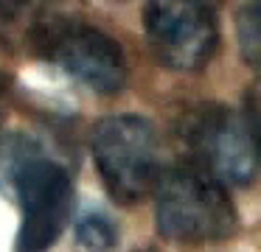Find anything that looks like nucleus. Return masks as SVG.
<instances>
[{
	"label": "nucleus",
	"instance_id": "obj_1",
	"mask_svg": "<svg viewBox=\"0 0 261 252\" xmlns=\"http://www.w3.org/2000/svg\"><path fill=\"white\" fill-rule=\"evenodd\" d=\"M158 230L177 244H211L236 233L239 213L222 182L199 168H174L158 179Z\"/></svg>",
	"mask_w": 261,
	"mask_h": 252
},
{
	"label": "nucleus",
	"instance_id": "obj_7",
	"mask_svg": "<svg viewBox=\"0 0 261 252\" xmlns=\"http://www.w3.org/2000/svg\"><path fill=\"white\" fill-rule=\"evenodd\" d=\"M76 241L85 252H113L118 244V227L101 210H85L76 218Z\"/></svg>",
	"mask_w": 261,
	"mask_h": 252
},
{
	"label": "nucleus",
	"instance_id": "obj_9",
	"mask_svg": "<svg viewBox=\"0 0 261 252\" xmlns=\"http://www.w3.org/2000/svg\"><path fill=\"white\" fill-rule=\"evenodd\" d=\"M20 6V0H0V17H6V14H12L14 9Z\"/></svg>",
	"mask_w": 261,
	"mask_h": 252
},
{
	"label": "nucleus",
	"instance_id": "obj_2",
	"mask_svg": "<svg viewBox=\"0 0 261 252\" xmlns=\"http://www.w3.org/2000/svg\"><path fill=\"white\" fill-rule=\"evenodd\" d=\"M9 174L20 202L17 252L51 249L73 205V185L65 165L34 146H23L12 151Z\"/></svg>",
	"mask_w": 261,
	"mask_h": 252
},
{
	"label": "nucleus",
	"instance_id": "obj_8",
	"mask_svg": "<svg viewBox=\"0 0 261 252\" xmlns=\"http://www.w3.org/2000/svg\"><path fill=\"white\" fill-rule=\"evenodd\" d=\"M236 28H239V45L244 50V59L250 65L258 62V6L247 3L236 17Z\"/></svg>",
	"mask_w": 261,
	"mask_h": 252
},
{
	"label": "nucleus",
	"instance_id": "obj_6",
	"mask_svg": "<svg viewBox=\"0 0 261 252\" xmlns=\"http://www.w3.org/2000/svg\"><path fill=\"white\" fill-rule=\"evenodd\" d=\"M48 56L93 93L113 95L126 87V56L110 34L93 25H59L48 37Z\"/></svg>",
	"mask_w": 261,
	"mask_h": 252
},
{
	"label": "nucleus",
	"instance_id": "obj_5",
	"mask_svg": "<svg viewBox=\"0 0 261 252\" xmlns=\"http://www.w3.org/2000/svg\"><path fill=\"white\" fill-rule=\"evenodd\" d=\"M143 31L152 53L171 70H199L219 45L216 17L205 0H149Z\"/></svg>",
	"mask_w": 261,
	"mask_h": 252
},
{
	"label": "nucleus",
	"instance_id": "obj_4",
	"mask_svg": "<svg viewBox=\"0 0 261 252\" xmlns=\"http://www.w3.org/2000/svg\"><path fill=\"white\" fill-rule=\"evenodd\" d=\"M182 140L199 171L222 185H250L258 171L255 126L230 106H202L182 123Z\"/></svg>",
	"mask_w": 261,
	"mask_h": 252
},
{
	"label": "nucleus",
	"instance_id": "obj_10",
	"mask_svg": "<svg viewBox=\"0 0 261 252\" xmlns=\"http://www.w3.org/2000/svg\"><path fill=\"white\" fill-rule=\"evenodd\" d=\"M143 252H158V249H143Z\"/></svg>",
	"mask_w": 261,
	"mask_h": 252
},
{
	"label": "nucleus",
	"instance_id": "obj_3",
	"mask_svg": "<svg viewBox=\"0 0 261 252\" xmlns=\"http://www.w3.org/2000/svg\"><path fill=\"white\" fill-rule=\"evenodd\" d=\"M98 177L115 202H141L160 179V137L141 115H110L90 137Z\"/></svg>",
	"mask_w": 261,
	"mask_h": 252
}]
</instances>
